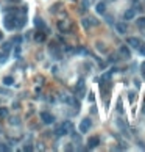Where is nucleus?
Here are the masks:
<instances>
[{"label": "nucleus", "mask_w": 145, "mask_h": 152, "mask_svg": "<svg viewBox=\"0 0 145 152\" xmlns=\"http://www.w3.org/2000/svg\"><path fill=\"white\" fill-rule=\"evenodd\" d=\"M45 31H41V30H39V31H36V35H35V41L36 42H44V41H45Z\"/></svg>", "instance_id": "obj_8"}, {"label": "nucleus", "mask_w": 145, "mask_h": 152, "mask_svg": "<svg viewBox=\"0 0 145 152\" xmlns=\"http://www.w3.org/2000/svg\"><path fill=\"white\" fill-rule=\"evenodd\" d=\"M11 2H17V3H19V2H20V0H11Z\"/></svg>", "instance_id": "obj_28"}, {"label": "nucleus", "mask_w": 145, "mask_h": 152, "mask_svg": "<svg viewBox=\"0 0 145 152\" xmlns=\"http://www.w3.org/2000/svg\"><path fill=\"white\" fill-rule=\"evenodd\" d=\"M91 25H92V24H91V19H89V17H87V19H83V27H84L86 30H87Z\"/></svg>", "instance_id": "obj_19"}, {"label": "nucleus", "mask_w": 145, "mask_h": 152, "mask_svg": "<svg viewBox=\"0 0 145 152\" xmlns=\"http://www.w3.org/2000/svg\"><path fill=\"white\" fill-rule=\"evenodd\" d=\"M139 52H141V55L145 57V44H141V46H139Z\"/></svg>", "instance_id": "obj_22"}, {"label": "nucleus", "mask_w": 145, "mask_h": 152, "mask_svg": "<svg viewBox=\"0 0 145 152\" xmlns=\"http://www.w3.org/2000/svg\"><path fill=\"white\" fill-rule=\"evenodd\" d=\"M14 41H16V42H17V44H19V42L22 41V38H20V36H16V38H14Z\"/></svg>", "instance_id": "obj_24"}, {"label": "nucleus", "mask_w": 145, "mask_h": 152, "mask_svg": "<svg viewBox=\"0 0 145 152\" xmlns=\"http://www.w3.org/2000/svg\"><path fill=\"white\" fill-rule=\"evenodd\" d=\"M58 28L63 31V33H67V27H66V24L63 22V20H59V22H58Z\"/></svg>", "instance_id": "obj_15"}, {"label": "nucleus", "mask_w": 145, "mask_h": 152, "mask_svg": "<svg viewBox=\"0 0 145 152\" xmlns=\"http://www.w3.org/2000/svg\"><path fill=\"white\" fill-rule=\"evenodd\" d=\"M41 119H42L44 124H52V122H55V116L52 115V113H48V111H42V113H41Z\"/></svg>", "instance_id": "obj_4"}, {"label": "nucleus", "mask_w": 145, "mask_h": 152, "mask_svg": "<svg viewBox=\"0 0 145 152\" xmlns=\"http://www.w3.org/2000/svg\"><path fill=\"white\" fill-rule=\"evenodd\" d=\"M100 144V138L98 137H91L87 140V149H94Z\"/></svg>", "instance_id": "obj_6"}, {"label": "nucleus", "mask_w": 145, "mask_h": 152, "mask_svg": "<svg viewBox=\"0 0 145 152\" xmlns=\"http://www.w3.org/2000/svg\"><path fill=\"white\" fill-rule=\"evenodd\" d=\"M14 58H20V46H16V49H14Z\"/></svg>", "instance_id": "obj_20"}, {"label": "nucleus", "mask_w": 145, "mask_h": 152, "mask_svg": "<svg viewBox=\"0 0 145 152\" xmlns=\"http://www.w3.org/2000/svg\"><path fill=\"white\" fill-rule=\"evenodd\" d=\"M35 25L39 27L41 30H44V31L47 33V27H45V24H44V20H42L41 17H36V19H35Z\"/></svg>", "instance_id": "obj_11"}, {"label": "nucleus", "mask_w": 145, "mask_h": 152, "mask_svg": "<svg viewBox=\"0 0 145 152\" xmlns=\"http://www.w3.org/2000/svg\"><path fill=\"white\" fill-rule=\"evenodd\" d=\"M115 30L119 31L120 35H125V33H126V30H128V27H126L125 22H117V24H115Z\"/></svg>", "instance_id": "obj_7"}, {"label": "nucleus", "mask_w": 145, "mask_h": 152, "mask_svg": "<svg viewBox=\"0 0 145 152\" xmlns=\"http://www.w3.org/2000/svg\"><path fill=\"white\" fill-rule=\"evenodd\" d=\"M134 16H136L134 9H126L125 14H123V19H125V20H131V19H134Z\"/></svg>", "instance_id": "obj_10"}, {"label": "nucleus", "mask_w": 145, "mask_h": 152, "mask_svg": "<svg viewBox=\"0 0 145 152\" xmlns=\"http://www.w3.org/2000/svg\"><path fill=\"white\" fill-rule=\"evenodd\" d=\"M126 42H128V44H130L133 49H139V46L142 44L141 38H136V36H134V38H128V41H126Z\"/></svg>", "instance_id": "obj_5"}, {"label": "nucleus", "mask_w": 145, "mask_h": 152, "mask_svg": "<svg viewBox=\"0 0 145 152\" xmlns=\"http://www.w3.org/2000/svg\"><path fill=\"white\" fill-rule=\"evenodd\" d=\"M95 11H97L98 14H103L105 11H106V5H105L103 2H100V3H97V5H95Z\"/></svg>", "instance_id": "obj_12"}, {"label": "nucleus", "mask_w": 145, "mask_h": 152, "mask_svg": "<svg viewBox=\"0 0 145 152\" xmlns=\"http://www.w3.org/2000/svg\"><path fill=\"white\" fill-rule=\"evenodd\" d=\"M6 60H8V52L0 53V63H6Z\"/></svg>", "instance_id": "obj_17"}, {"label": "nucleus", "mask_w": 145, "mask_h": 152, "mask_svg": "<svg viewBox=\"0 0 145 152\" xmlns=\"http://www.w3.org/2000/svg\"><path fill=\"white\" fill-rule=\"evenodd\" d=\"M2 50H3V52H9V50H11V42H3Z\"/></svg>", "instance_id": "obj_18"}, {"label": "nucleus", "mask_w": 145, "mask_h": 152, "mask_svg": "<svg viewBox=\"0 0 145 152\" xmlns=\"http://www.w3.org/2000/svg\"><path fill=\"white\" fill-rule=\"evenodd\" d=\"M72 130V124L69 122V121H66V122H63L61 126H58L56 127V130H55V133L58 135V137H63V135H67L69 132Z\"/></svg>", "instance_id": "obj_2"}, {"label": "nucleus", "mask_w": 145, "mask_h": 152, "mask_svg": "<svg viewBox=\"0 0 145 152\" xmlns=\"http://www.w3.org/2000/svg\"><path fill=\"white\" fill-rule=\"evenodd\" d=\"M9 124H16V126H17V124H19L17 118H13V119H9Z\"/></svg>", "instance_id": "obj_23"}, {"label": "nucleus", "mask_w": 145, "mask_h": 152, "mask_svg": "<svg viewBox=\"0 0 145 152\" xmlns=\"http://www.w3.org/2000/svg\"><path fill=\"white\" fill-rule=\"evenodd\" d=\"M33 148H31V146H25V148H24V151H31Z\"/></svg>", "instance_id": "obj_26"}, {"label": "nucleus", "mask_w": 145, "mask_h": 152, "mask_svg": "<svg viewBox=\"0 0 145 152\" xmlns=\"http://www.w3.org/2000/svg\"><path fill=\"white\" fill-rule=\"evenodd\" d=\"M2 38H3V33H2V31H0V41H2Z\"/></svg>", "instance_id": "obj_27"}, {"label": "nucleus", "mask_w": 145, "mask_h": 152, "mask_svg": "<svg viewBox=\"0 0 145 152\" xmlns=\"http://www.w3.org/2000/svg\"><path fill=\"white\" fill-rule=\"evenodd\" d=\"M144 113H145V105H144Z\"/></svg>", "instance_id": "obj_29"}, {"label": "nucleus", "mask_w": 145, "mask_h": 152, "mask_svg": "<svg viewBox=\"0 0 145 152\" xmlns=\"http://www.w3.org/2000/svg\"><path fill=\"white\" fill-rule=\"evenodd\" d=\"M3 83L6 85V86H9V85H13V83H14V79L8 75V77H5V79H3Z\"/></svg>", "instance_id": "obj_16"}, {"label": "nucleus", "mask_w": 145, "mask_h": 152, "mask_svg": "<svg viewBox=\"0 0 145 152\" xmlns=\"http://www.w3.org/2000/svg\"><path fill=\"white\" fill-rule=\"evenodd\" d=\"M119 52H120V55L123 57V58H126V60L131 57V52H130V49H128L126 46H120V50Z\"/></svg>", "instance_id": "obj_9"}, {"label": "nucleus", "mask_w": 145, "mask_h": 152, "mask_svg": "<svg viewBox=\"0 0 145 152\" xmlns=\"http://www.w3.org/2000/svg\"><path fill=\"white\" fill-rule=\"evenodd\" d=\"M27 22V19L24 17V16H20V17H17V16L14 14H6L5 16V19H3V25H5V28H8V30H14V28H22V27L25 25Z\"/></svg>", "instance_id": "obj_1"}, {"label": "nucleus", "mask_w": 145, "mask_h": 152, "mask_svg": "<svg viewBox=\"0 0 145 152\" xmlns=\"http://www.w3.org/2000/svg\"><path fill=\"white\" fill-rule=\"evenodd\" d=\"M92 127V121L89 118H84L83 121L80 122V132L81 133H86V132H89V129Z\"/></svg>", "instance_id": "obj_3"}, {"label": "nucleus", "mask_w": 145, "mask_h": 152, "mask_svg": "<svg viewBox=\"0 0 145 152\" xmlns=\"http://www.w3.org/2000/svg\"><path fill=\"white\" fill-rule=\"evenodd\" d=\"M8 116V110L6 108H0V118H6Z\"/></svg>", "instance_id": "obj_21"}, {"label": "nucleus", "mask_w": 145, "mask_h": 152, "mask_svg": "<svg viewBox=\"0 0 145 152\" xmlns=\"http://www.w3.org/2000/svg\"><path fill=\"white\" fill-rule=\"evenodd\" d=\"M141 68H142V74H144V77H145V61L142 63V66H141Z\"/></svg>", "instance_id": "obj_25"}, {"label": "nucleus", "mask_w": 145, "mask_h": 152, "mask_svg": "<svg viewBox=\"0 0 145 152\" xmlns=\"http://www.w3.org/2000/svg\"><path fill=\"white\" fill-rule=\"evenodd\" d=\"M76 91H78V93H83V91H84V79H80V80H78Z\"/></svg>", "instance_id": "obj_13"}, {"label": "nucleus", "mask_w": 145, "mask_h": 152, "mask_svg": "<svg viewBox=\"0 0 145 152\" xmlns=\"http://www.w3.org/2000/svg\"><path fill=\"white\" fill-rule=\"evenodd\" d=\"M136 24H137L139 28H144V27H145V16H142V17H139V19L136 20Z\"/></svg>", "instance_id": "obj_14"}]
</instances>
